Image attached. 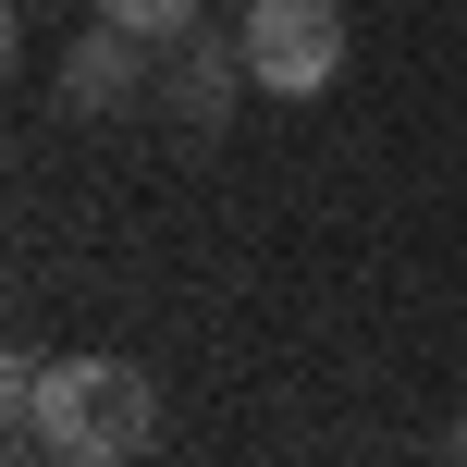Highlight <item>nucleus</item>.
I'll return each instance as SVG.
<instances>
[{
	"label": "nucleus",
	"instance_id": "obj_1",
	"mask_svg": "<svg viewBox=\"0 0 467 467\" xmlns=\"http://www.w3.org/2000/svg\"><path fill=\"white\" fill-rule=\"evenodd\" d=\"M0 394H13V431L49 467H123L161 431V394H148V369H123V357H13Z\"/></svg>",
	"mask_w": 467,
	"mask_h": 467
},
{
	"label": "nucleus",
	"instance_id": "obj_2",
	"mask_svg": "<svg viewBox=\"0 0 467 467\" xmlns=\"http://www.w3.org/2000/svg\"><path fill=\"white\" fill-rule=\"evenodd\" d=\"M234 49H246V74L271 99H320L345 74V0H246Z\"/></svg>",
	"mask_w": 467,
	"mask_h": 467
},
{
	"label": "nucleus",
	"instance_id": "obj_3",
	"mask_svg": "<svg viewBox=\"0 0 467 467\" xmlns=\"http://www.w3.org/2000/svg\"><path fill=\"white\" fill-rule=\"evenodd\" d=\"M234 87H258L246 74V49H222V37H172V123H185V148H210L222 123H234Z\"/></svg>",
	"mask_w": 467,
	"mask_h": 467
},
{
	"label": "nucleus",
	"instance_id": "obj_4",
	"mask_svg": "<svg viewBox=\"0 0 467 467\" xmlns=\"http://www.w3.org/2000/svg\"><path fill=\"white\" fill-rule=\"evenodd\" d=\"M62 111H136V87H148V37L136 25H99V37H74L62 49Z\"/></svg>",
	"mask_w": 467,
	"mask_h": 467
},
{
	"label": "nucleus",
	"instance_id": "obj_5",
	"mask_svg": "<svg viewBox=\"0 0 467 467\" xmlns=\"http://www.w3.org/2000/svg\"><path fill=\"white\" fill-rule=\"evenodd\" d=\"M99 25H136V37H185L197 25V0H87Z\"/></svg>",
	"mask_w": 467,
	"mask_h": 467
},
{
	"label": "nucleus",
	"instance_id": "obj_6",
	"mask_svg": "<svg viewBox=\"0 0 467 467\" xmlns=\"http://www.w3.org/2000/svg\"><path fill=\"white\" fill-rule=\"evenodd\" d=\"M455 443H467V431H455Z\"/></svg>",
	"mask_w": 467,
	"mask_h": 467
}]
</instances>
